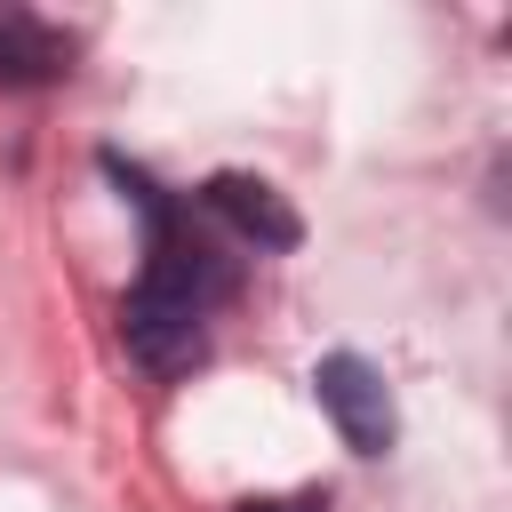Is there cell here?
Here are the masks:
<instances>
[{
    "mask_svg": "<svg viewBox=\"0 0 512 512\" xmlns=\"http://www.w3.org/2000/svg\"><path fill=\"white\" fill-rule=\"evenodd\" d=\"M64 72H72V40L48 32V24L24 16V8H0V80H8V88H48V80H64Z\"/></svg>",
    "mask_w": 512,
    "mask_h": 512,
    "instance_id": "obj_4",
    "label": "cell"
},
{
    "mask_svg": "<svg viewBox=\"0 0 512 512\" xmlns=\"http://www.w3.org/2000/svg\"><path fill=\"white\" fill-rule=\"evenodd\" d=\"M240 512H328V496H264V504H240Z\"/></svg>",
    "mask_w": 512,
    "mask_h": 512,
    "instance_id": "obj_5",
    "label": "cell"
},
{
    "mask_svg": "<svg viewBox=\"0 0 512 512\" xmlns=\"http://www.w3.org/2000/svg\"><path fill=\"white\" fill-rule=\"evenodd\" d=\"M200 208H208V216H224V224H232L240 240H256V248H296V240H304L296 208H288L264 176H248V168L208 176V184H200Z\"/></svg>",
    "mask_w": 512,
    "mask_h": 512,
    "instance_id": "obj_3",
    "label": "cell"
},
{
    "mask_svg": "<svg viewBox=\"0 0 512 512\" xmlns=\"http://www.w3.org/2000/svg\"><path fill=\"white\" fill-rule=\"evenodd\" d=\"M312 392H320V408H328V424H336V440H344L352 456H384V448H392L400 416H392L384 376H376L360 352H328V360L312 368Z\"/></svg>",
    "mask_w": 512,
    "mask_h": 512,
    "instance_id": "obj_1",
    "label": "cell"
},
{
    "mask_svg": "<svg viewBox=\"0 0 512 512\" xmlns=\"http://www.w3.org/2000/svg\"><path fill=\"white\" fill-rule=\"evenodd\" d=\"M120 344H128L136 368H152V376H184V368L208 352V328H200V304H184V296H168V288L144 280V288L120 304Z\"/></svg>",
    "mask_w": 512,
    "mask_h": 512,
    "instance_id": "obj_2",
    "label": "cell"
}]
</instances>
